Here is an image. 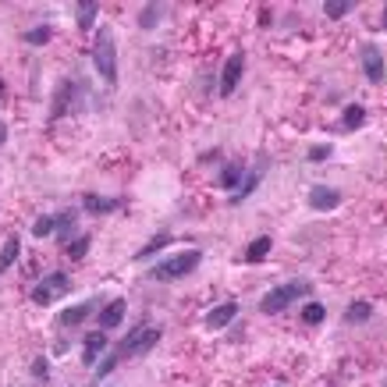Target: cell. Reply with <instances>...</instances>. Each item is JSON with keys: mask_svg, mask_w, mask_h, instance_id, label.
<instances>
[{"mask_svg": "<svg viewBox=\"0 0 387 387\" xmlns=\"http://www.w3.org/2000/svg\"><path fill=\"white\" fill-rule=\"evenodd\" d=\"M323 320H327V306L323 302H306L302 306V323L306 327H320Z\"/></svg>", "mask_w": 387, "mask_h": 387, "instance_id": "cell-27", "label": "cell"}, {"mask_svg": "<svg viewBox=\"0 0 387 387\" xmlns=\"http://www.w3.org/2000/svg\"><path fill=\"white\" fill-rule=\"evenodd\" d=\"M160 327H153V323H146V327H135V331H128L125 338H121V345L114 348V355L117 359H142L146 352H153L157 345H160Z\"/></svg>", "mask_w": 387, "mask_h": 387, "instance_id": "cell-2", "label": "cell"}, {"mask_svg": "<svg viewBox=\"0 0 387 387\" xmlns=\"http://www.w3.org/2000/svg\"><path fill=\"white\" fill-rule=\"evenodd\" d=\"M125 313H128V299H110L107 306H100V313H96L100 331H117L125 323Z\"/></svg>", "mask_w": 387, "mask_h": 387, "instance_id": "cell-13", "label": "cell"}, {"mask_svg": "<svg viewBox=\"0 0 387 387\" xmlns=\"http://www.w3.org/2000/svg\"><path fill=\"white\" fill-rule=\"evenodd\" d=\"M53 40V25H33V28H25V46H46Z\"/></svg>", "mask_w": 387, "mask_h": 387, "instance_id": "cell-25", "label": "cell"}, {"mask_svg": "<svg viewBox=\"0 0 387 387\" xmlns=\"http://www.w3.org/2000/svg\"><path fill=\"white\" fill-rule=\"evenodd\" d=\"M171 242H174V234H171V231H160V234H153L150 242H146V246L139 249V252H132V259H135V263H139V259H150L153 252H160V249H164V246H171Z\"/></svg>", "mask_w": 387, "mask_h": 387, "instance_id": "cell-22", "label": "cell"}, {"mask_svg": "<svg viewBox=\"0 0 387 387\" xmlns=\"http://www.w3.org/2000/svg\"><path fill=\"white\" fill-rule=\"evenodd\" d=\"M4 93H8V85H4V78H0V100H4Z\"/></svg>", "mask_w": 387, "mask_h": 387, "instance_id": "cell-35", "label": "cell"}, {"mask_svg": "<svg viewBox=\"0 0 387 387\" xmlns=\"http://www.w3.org/2000/svg\"><path fill=\"white\" fill-rule=\"evenodd\" d=\"M242 75H246V50H234L227 61H224V68H221L217 93H221V96H231L234 89H238V82H242Z\"/></svg>", "mask_w": 387, "mask_h": 387, "instance_id": "cell-7", "label": "cell"}, {"mask_svg": "<svg viewBox=\"0 0 387 387\" xmlns=\"http://www.w3.org/2000/svg\"><path fill=\"white\" fill-rule=\"evenodd\" d=\"M274 387H281V384H274Z\"/></svg>", "mask_w": 387, "mask_h": 387, "instance_id": "cell-37", "label": "cell"}, {"mask_svg": "<svg viewBox=\"0 0 387 387\" xmlns=\"http://www.w3.org/2000/svg\"><path fill=\"white\" fill-rule=\"evenodd\" d=\"M164 15H167V8L164 4H142L139 8V28H146V33H150V28H157L160 22H164Z\"/></svg>", "mask_w": 387, "mask_h": 387, "instance_id": "cell-19", "label": "cell"}, {"mask_svg": "<svg viewBox=\"0 0 387 387\" xmlns=\"http://www.w3.org/2000/svg\"><path fill=\"white\" fill-rule=\"evenodd\" d=\"M78 18V28H82V33H89V28H93L96 25V15H100V4H96V0H85V4H78V11H75Z\"/></svg>", "mask_w": 387, "mask_h": 387, "instance_id": "cell-24", "label": "cell"}, {"mask_svg": "<svg viewBox=\"0 0 387 387\" xmlns=\"http://www.w3.org/2000/svg\"><path fill=\"white\" fill-rule=\"evenodd\" d=\"M384 28H387V4H384Z\"/></svg>", "mask_w": 387, "mask_h": 387, "instance_id": "cell-36", "label": "cell"}, {"mask_svg": "<svg viewBox=\"0 0 387 387\" xmlns=\"http://www.w3.org/2000/svg\"><path fill=\"white\" fill-rule=\"evenodd\" d=\"M246 164H238V160H231V164H224V171H221V178H217V185L224 189V192H238V185H242V178H246Z\"/></svg>", "mask_w": 387, "mask_h": 387, "instance_id": "cell-15", "label": "cell"}, {"mask_svg": "<svg viewBox=\"0 0 387 387\" xmlns=\"http://www.w3.org/2000/svg\"><path fill=\"white\" fill-rule=\"evenodd\" d=\"M33 377H36L40 384L50 380V359H46V355H36V359H33Z\"/></svg>", "mask_w": 387, "mask_h": 387, "instance_id": "cell-31", "label": "cell"}, {"mask_svg": "<svg viewBox=\"0 0 387 387\" xmlns=\"http://www.w3.org/2000/svg\"><path fill=\"white\" fill-rule=\"evenodd\" d=\"M8 135H11V132H8V125H4V121H0V146H4V142H8Z\"/></svg>", "mask_w": 387, "mask_h": 387, "instance_id": "cell-34", "label": "cell"}, {"mask_svg": "<svg viewBox=\"0 0 387 387\" xmlns=\"http://www.w3.org/2000/svg\"><path fill=\"white\" fill-rule=\"evenodd\" d=\"M366 125V107L363 103H348L341 110V132H359Z\"/></svg>", "mask_w": 387, "mask_h": 387, "instance_id": "cell-17", "label": "cell"}, {"mask_svg": "<svg viewBox=\"0 0 387 387\" xmlns=\"http://www.w3.org/2000/svg\"><path fill=\"white\" fill-rule=\"evenodd\" d=\"M53 234V217H40L33 224V238H50Z\"/></svg>", "mask_w": 387, "mask_h": 387, "instance_id": "cell-32", "label": "cell"}, {"mask_svg": "<svg viewBox=\"0 0 387 387\" xmlns=\"http://www.w3.org/2000/svg\"><path fill=\"white\" fill-rule=\"evenodd\" d=\"M309 291H313V284H309V281H288V284H277V288H270V291L263 295L259 309H263L266 316H277V313H284L291 302L306 299Z\"/></svg>", "mask_w": 387, "mask_h": 387, "instance_id": "cell-4", "label": "cell"}, {"mask_svg": "<svg viewBox=\"0 0 387 387\" xmlns=\"http://www.w3.org/2000/svg\"><path fill=\"white\" fill-rule=\"evenodd\" d=\"M270 22H274V18H270V8H259V25L266 28V25H270Z\"/></svg>", "mask_w": 387, "mask_h": 387, "instance_id": "cell-33", "label": "cell"}, {"mask_svg": "<svg viewBox=\"0 0 387 387\" xmlns=\"http://www.w3.org/2000/svg\"><path fill=\"white\" fill-rule=\"evenodd\" d=\"M68 291H71V277L64 270H50V274L40 277V284L33 291H28V302L33 306H50L53 299H61V295H68Z\"/></svg>", "mask_w": 387, "mask_h": 387, "instance_id": "cell-5", "label": "cell"}, {"mask_svg": "<svg viewBox=\"0 0 387 387\" xmlns=\"http://www.w3.org/2000/svg\"><path fill=\"white\" fill-rule=\"evenodd\" d=\"M78 110V82L75 78H61L53 89V100H50V128L53 121H61L64 114Z\"/></svg>", "mask_w": 387, "mask_h": 387, "instance_id": "cell-6", "label": "cell"}, {"mask_svg": "<svg viewBox=\"0 0 387 387\" xmlns=\"http://www.w3.org/2000/svg\"><path fill=\"white\" fill-rule=\"evenodd\" d=\"M238 309H242V306H238L234 299H227V302H221V306H214L210 313H206L203 316V323H206V331H227V327L238 320Z\"/></svg>", "mask_w": 387, "mask_h": 387, "instance_id": "cell-9", "label": "cell"}, {"mask_svg": "<svg viewBox=\"0 0 387 387\" xmlns=\"http://www.w3.org/2000/svg\"><path fill=\"white\" fill-rule=\"evenodd\" d=\"M199 263H203V252L199 249H185V252H174V256L160 259L153 270H150V277L160 281V284H167V281H185L189 274H196Z\"/></svg>", "mask_w": 387, "mask_h": 387, "instance_id": "cell-1", "label": "cell"}, {"mask_svg": "<svg viewBox=\"0 0 387 387\" xmlns=\"http://www.w3.org/2000/svg\"><path fill=\"white\" fill-rule=\"evenodd\" d=\"M89 246H93V234H75L71 242L64 246V252H68L71 259H85V256H89Z\"/></svg>", "mask_w": 387, "mask_h": 387, "instance_id": "cell-26", "label": "cell"}, {"mask_svg": "<svg viewBox=\"0 0 387 387\" xmlns=\"http://www.w3.org/2000/svg\"><path fill=\"white\" fill-rule=\"evenodd\" d=\"M355 11V4H352V0H323V15L327 18H345V15H352Z\"/></svg>", "mask_w": 387, "mask_h": 387, "instance_id": "cell-28", "label": "cell"}, {"mask_svg": "<svg viewBox=\"0 0 387 387\" xmlns=\"http://www.w3.org/2000/svg\"><path fill=\"white\" fill-rule=\"evenodd\" d=\"M93 313H100V299H89V302H78V306H68L57 313V323L64 327V331H71V327H82Z\"/></svg>", "mask_w": 387, "mask_h": 387, "instance_id": "cell-11", "label": "cell"}, {"mask_svg": "<svg viewBox=\"0 0 387 387\" xmlns=\"http://www.w3.org/2000/svg\"><path fill=\"white\" fill-rule=\"evenodd\" d=\"M75 221H78V214L75 210H64V214H53V238L57 242H71V231H75Z\"/></svg>", "mask_w": 387, "mask_h": 387, "instance_id": "cell-16", "label": "cell"}, {"mask_svg": "<svg viewBox=\"0 0 387 387\" xmlns=\"http://www.w3.org/2000/svg\"><path fill=\"white\" fill-rule=\"evenodd\" d=\"M363 75H366L370 85H384V78H387V64H384V53H380L377 43L363 46Z\"/></svg>", "mask_w": 387, "mask_h": 387, "instance_id": "cell-8", "label": "cell"}, {"mask_svg": "<svg viewBox=\"0 0 387 387\" xmlns=\"http://www.w3.org/2000/svg\"><path fill=\"white\" fill-rule=\"evenodd\" d=\"M370 316H373V302H366V299H355V302H348V309H345V323H352V327L366 323Z\"/></svg>", "mask_w": 387, "mask_h": 387, "instance_id": "cell-21", "label": "cell"}, {"mask_svg": "<svg viewBox=\"0 0 387 387\" xmlns=\"http://www.w3.org/2000/svg\"><path fill=\"white\" fill-rule=\"evenodd\" d=\"M306 203H309V210H316V214H331V210L341 206V192L331 189V185H313Z\"/></svg>", "mask_w": 387, "mask_h": 387, "instance_id": "cell-10", "label": "cell"}, {"mask_svg": "<svg viewBox=\"0 0 387 387\" xmlns=\"http://www.w3.org/2000/svg\"><path fill=\"white\" fill-rule=\"evenodd\" d=\"M82 210L89 217H110L121 210V199H114V196H96V192H85L82 196Z\"/></svg>", "mask_w": 387, "mask_h": 387, "instance_id": "cell-12", "label": "cell"}, {"mask_svg": "<svg viewBox=\"0 0 387 387\" xmlns=\"http://www.w3.org/2000/svg\"><path fill=\"white\" fill-rule=\"evenodd\" d=\"M107 345H110V334L107 331H89L85 341H82V363L96 370V363H100V355H103Z\"/></svg>", "mask_w": 387, "mask_h": 387, "instance_id": "cell-14", "label": "cell"}, {"mask_svg": "<svg viewBox=\"0 0 387 387\" xmlns=\"http://www.w3.org/2000/svg\"><path fill=\"white\" fill-rule=\"evenodd\" d=\"M259 182H263V174L259 171H246V178H242V185H238V192L231 196V206H238V203H246L256 189H259Z\"/></svg>", "mask_w": 387, "mask_h": 387, "instance_id": "cell-23", "label": "cell"}, {"mask_svg": "<svg viewBox=\"0 0 387 387\" xmlns=\"http://www.w3.org/2000/svg\"><path fill=\"white\" fill-rule=\"evenodd\" d=\"M18 256H22V238L18 234H8L4 249H0V274H8L11 266L18 263Z\"/></svg>", "mask_w": 387, "mask_h": 387, "instance_id": "cell-20", "label": "cell"}, {"mask_svg": "<svg viewBox=\"0 0 387 387\" xmlns=\"http://www.w3.org/2000/svg\"><path fill=\"white\" fill-rule=\"evenodd\" d=\"M117 363H121V359H117V355L114 352H107V355H100V363H96V380H103V377H110L114 370H117Z\"/></svg>", "mask_w": 387, "mask_h": 387, "instance_id": "cell-30", "label": "cell"}, {"mask_svg": "<svg viewBox=\"0 0 387 387\" xmlns=\"http://www.w3.org/2000/svg\"><path fill=\"white\" fill-rule=\"evenodd\" d=\"M331 153H334L331 142H316V146H309L306 160H309V164H327V160H331Z\"/></svg>", "mask_w": 387, "mask_h": 387, "instance_id": "cell-29", "label": "cell"}, {"mask_svg": "<svg viewBox=\"0 0 387 387\" xmlns=\"http://www.w3.org/2000/svg\"><path fill=\"white\" fill-rule=\"evenodd\" d=\"M93 64H96V75L114 89V85H117V46H114L110 28H96V40H93Z\"/></svg>", "mask_w": 387, "mask_h": 387, "instance_id": "cell-3", "label": "cell"}, {"mask_svg": "<svg viewBox=\"0 0 387 387\" xmlns=\"http://www.w3.org/2000/svg\"><path fill=\"white\" fill-rule=\"evenodd\" d=\"M270 249H274V238L270 234H259V238H252L249 242V249H246V263H263L266 256H270Z\"/></svg>", "mask_w": 387, "mask_h": 387, "instance_id": "cell-18", "label": "cell"}]
</instances>
